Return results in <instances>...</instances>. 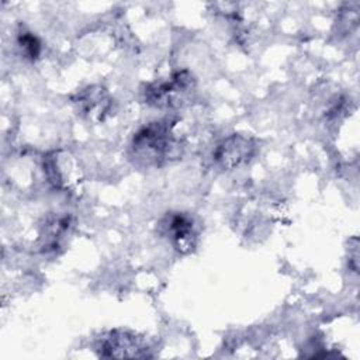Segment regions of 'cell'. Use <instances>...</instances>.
<instances>
[{"instance_id": "obj_1", "label": "cell", "mask_w": 360, "mask_h": 360, "mask_svg": "<svg viewBox=\"0 0 360 360\" xmlns=\"http://www.w3.org/2000/svg\"><path fill=\"white\" fill-rule=\"evenodd\" d=\"M181 155L180 139L166 122L155 121L139 128L131 141V158L139 166H163Z\"/></svg>"}, {"instance_id": "obj_2", "label": "cell", "mask_w": 360, "mask_h": 360, "mask_svg": "<svg viewBox=\"0 0 360 360\" xmlns=\"http://www.w3.org/2000/svg\"><path fill=\"white\" fill-rule=\"evenodd\" d=\"M194 89V79L190 72L179 70L165 80L153 82L143 90V98L149 105L169 108L180 105Z\"/></svg>"}, {"instance_id": "obj_3", "label": "cell", "mask_w": 360, "mask_h": 360, "mask_svg": "<svg viewBox=\"0 0 360 360\" xmlns=\"http://www.w3.org/2000/svg\"><path fill=\"white\" fill-rule=\"evenodd\" d=\"M97 353L105 359H145L150 357L149 346L143 338L134 332L115 329L110 330L97 343Z\"/></svg>"}, {"instance_id": "obj_4", "label": "cell", "mask_w": 360, "mask_h": 360, "mask_svg": "<svg viewBox=\"0 0 360 360\" xmlns=\"http://www.w3.org/2000/svg\"><path fill=\"white\" fill-rule=\"evenodd\" d=\"M256 152V143L250 136L232 134L217 143L212 159L221 169L231 170L248 163Z\"/></svg>"}, {"instance_id": "obj_5", "label": "cell", "mask_w": 360, "mask_h": 360, "mask_svg": "<svg viewBox=\"0 0 360 360\" xmlns=\"http://www.w3.org/2000/svg\"><path fill=\"white\" fill-rule=\"evenodd\" d=\"M48 181L59 190H73L79 184V172L72 158L62 150L51 152L44 159Z\"/></svg>"}, {"instance_id": "obj_6", "label": "cell", "mask_w": 360, "mask_h": 360, "mask_svg": "<svg viewBox=\"0 0 360 360\" xmlns=\"http://www.w3.org/2000/svg\"><path fill=\"white\" fill-rule=\"evenodd\" d=\"M165 235H167L174 248L181 253L193 250L197 242V231L193 218L183 212L167 215L163 219Z\"/></svg>"}, {"instance_id": "obj_7", "label": "cell", "mask_w": 360, "mask_h": 360, "mask_svg": "<svg viewBox=\"0 0 360 360\" xmlns=\"http://www.w3.org/2000/svg\"><path fill=\"white\" fill-rule=\"evenodd\" d=\"M76 104L89 118H103L110 108V97L103 87L93 86L80 93Z\"/></svg>"}, {"instance_id": "obj_8", "label": "cell", "mask_w": 360, "mask_h": 360, "mask_svg": "<svg viewBox=\"0 0 360 360\" xmlns=\"http://www.w3.org/2000/svg\"><path fill=\"white\" fill-rule=\"evenodd\" d=\"M21 51L24 52V55L30 59H37L41 53V42L39 39L28 31H21L18 34V39H17Z\"/></svg>"}]
</instances>
